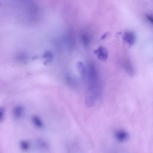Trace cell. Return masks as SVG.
<instances>
[{
	"label": "cell",
	"instance_id": "cell-1",
	"mask_svg": "<svg viewBox=\"0 0 153 153\" xmlns=\"http://www.w3.org/2000/svg\"><path fill=\"white\" fill-rule=\"evenodd\" d=\"M99 59L103 61H105L107 59L108 53L107 50L104 47H101L94 51Z\"/></svg>",
	"mask_w": 153,
	"mask_h": 153
},
{
	"label": "cell",
	"instance_id": "cell-4",
	"mask_svg": "<svg viewBox=\"0 0 153 153\" xmlns=\"http://www.w3.org/2000/svg\"><path fill=\"white\" fill-rule=\"evenodd\" d=\"M115 136L118 140L123 142L126 140L128 139V136L126 132L122 130H119L116 132Z\"/></svg>",
	"mask_w": 153,
	"mask_h": 153
},
{
	"label": "cell",
	"instance_id": "cell-3",
	"mask_svg": "<svg viewBox=\"0 0 153 153\" xmlns=\"http://www.w3.org/2000/svg\"><path fill=\"white\" fill-rule=\"evenodd\" d=\"M76 68L83 78L85 79L87 75V70L84 64L82 62H78L76 64Z\"/></svg>",
	"mask_w": 153,
	"mask_h": 153
},
{
	"label": "cell",
	"instance_id": "cell-8",
	"mask_svg": "<svg viewBox=\"0 0 153 153\" xmlns=\"http://www.w3.org/2000/svg\"><path fill=\"white\" fill-rule=\"evenodd\" d=\"M32 121L34 125L38 128L43 127V124L41 119L37 116H34L32 118Z\"/></svg>",
	"mask_w": 153,
	"mask_h": 153
},
{
	"label": "cell",
	"instance_id": "cell-9",
	"mask_svg": "<svg viewBox=\"0 0 153 153\" xmlns=\"http://www.w3.org/2000/svg\"><path fill=\"white\" fill-rule=\"evenodd\" d=\"M20 146L22 150L25 151L28 150L30 145L27 141H21L20 143Z\"/></svg>",
	"mask_w": 153,
	"mask_h": 153
},
{
	"label": "cell",
	"instance_id": "cell-10",
	"mask_svg": "<svg viewBox=\"0 0 153 153\" xmlns=\"http://www.w3.org/2000/svg\"><path fill=\"white\" fill-rule=\"evenodd\" d=\"M147 19L150 21L151 23L153 24V16L152 15H147L146 16Z\"/></svg>",
	"mask_w": 153,
	"mask_h": 153
},
{
	"label": "cell",
	"instance_id": "cell-7",
	"mask_svg": "<svg viewBox=\"0 0 153 153\" xmlns=\"http://www.w3.org/2000/svg\"><path fill=\"white\" fill-rule=\"evenodd\" d=\"M24 110L21 106H17L14 108L13 110V114L14 117L17 118H20L23 116Z\"/></svg>",
	"mask_w": 153,
	"mask_h": 153
},
{
	"label": "cell",
	"instance_id": "cell-2",
	"mask_svg": "<svg viewBox=\"0 0 153 153\" xmlns=\"http://www.w3.org/2000/svg\"><path fill=\"white\" fill-rule=\"evenodd\" d=\"M123 39L129 44V45H133L135 40V37L133 33L130 32H127L124 33Z\"/></svg>",
	"mask_w": 153,
	"mask_h": 153
},
{
	"label": "cell",
	"instance_id": "cell-11",
	"mask_svg": "<svg viewBox=\"0 0 153 153\" xmlns=\"http://www.w3.org/2000/svg\"><path fill=\"white\" fill-rule=\"evenodd\" d=\"M0 113H1V121L2 119L3 118L4 114V110L3 108L1 109V112H0Z\"/></svg>",
	"mask_w": 153,
	"mask_h": 153
},
{
	"label": "cell",
	"instance_id": "cell-5",
	"mask_svg": "<svg viewBox=\"0 0 153 153\" xmlns=\"http://www.w3.org/2000/svg\"><path fill=\"white\" fill-rule=\"evenodd\" d=\"M96 96L92 94L88 95L86 97L85 102L86 105L88 107L93 106L95 104Z\"/></svg>",
	"mask_w": 153,
	"mask_h": 153
},
{
	"label": "cell",
	"instance_id": "cell-6",
	"mask_svg": "<svg viewBox=\"0 0 153 153\" xmlns=\"http://www.w3.org/2000/svg\"><path fill=\"white\" fill-rule=\"evenodd\" d=\"M123 67L125 71L130 76H132L134 75V69L130 62L128 61L125 62L123 65Z\"/></svg>",
	"mask_w": 153,
	"mask_h": 153
}]
</instances>
